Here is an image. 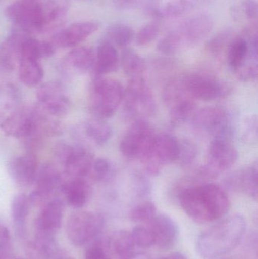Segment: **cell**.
<instances>
[{"label":"cell","mask_w":258,"mask_h":259,"mask_svg":"<svg viewBox=\"0 0 258 259\" xmlns=\"http://www.w3.org/2000/svg\"><path fill=\"white\" fill-rule=\"evenodd\" d=\"M29 259H59L60 249L55 237H36L27 245Z\"/></svg>","instance_id":"obj_25"},{"label":"cell","mask_w":258,"mask_h":259,"mask_svg":"<svg viewBox=\"0 0 258 259\" xmlns=\"http://www.w3.org/2000/svg\"><path fill=\"white\" fill-rule=\"evenodd\" d=\"M108 41L121 48H126L134 39V31L130 26L124 24H114L106 30Z\"/></svg>","instance_id":"obj_35"},{"label":"cell","mask_w":258,"mask_h":259,"mask_svg":"<svg viewBox=\"0 0 258 259\" xmlns=\"http://www.w3.org/2000/svg\"><path fill=\"white\" fill-rule=\"evenodd\" d=\"M119 65V56L113 44L103 41L98 46L95 54L93 71L96 77L116 71Z\"/></svg>","instance_id":"obj_21"},{"label":"cell","mask_w":258,"mask_h":259,"mask_svg":"<svg viewBox=\"0 0 258 259\" xmlns=\"http://www.w3.org/2000/svg\"><path fill=\"white\" fill-rule=\"evenodd\" d=\"M9 175L15 184L23 187H28L35 184L39 164L34 154L27 153L12 158L8 166Z\"/></svg>","instance_id":"obj_17"},{"label":"cell","mask_w":258,"mask_h":259,"mask_svg":"<svg viewBox=\"0 0 258 259\" xmlns=\"http://www.w3.org/2000/svg\"><path fill=\"white\" fill-rule=\"evenodd\" d=\"M59 259H73L72 258H69V257L61 256Z\"/></svg>","instance_id":"obj_54"},{"label":"cell","mask_w":258,"mask_h":259,"mask_svg":"<svg viewBox=\"0 0 258 259\" xmlns=\"http://www.w3.org/2000/svg\"><path fill=\"white\" fill-rule=\"evenodd\" d=\"M194 3L192 0H170L162 8L164 18H175L192 10Z\"/></svg>","instance_id":"obj_38"},{"label":"cell","mask_w":258,"mask_h":259,"mask_svg":"<svg viewBox=\"0 0 258 259\" xmlns=\"http://www.w3.org/2000/svg\"><path fill=\"white\" fill-rule=\"evenodd\" d=\"M142 9H143L144 12L148 16L152 18L154 21L158 22V21L164 19L159 0H145L144 2Z\"/></svg>","instance_id":"obj_46"},{"label":"cell","mask_w":258,"mask_h":259,"mask_svg":"<svg viewBox=\"0 0 258 259\" xmlns=\"http://www.w3.org/2000/svg\"><path fill=\"white\" fill-rule=\"evenodd\" d=\"M18 58V52L8 41L0 44V71H12L15 68Z\"/></svg>","instance_id":"obj_40"},{"label":"cell","mask_w":258,"mask_h":259,"mask_svg":"<svg viewBox=\"0 0 258 259\" xmlns=\"http://www.w3.org/2000/svg\"><path fill=\"white\" fill-rule=\"evenodd\" d=\"M189 97L201 101H212L225 94V88L216 79L202 73H192L183 79Z\"/></svg>","instance_id":"obj_13"},{"label":"cell","mask_w":258,"mask_h":259,"mask_svg":"<svg viewBox=\"0 0 258 259\" xmlns=\"http://www.w3.org/2000/svg\"><path fill=\"white\" fill-rule=\"evenodd\" d=\"M99 24L95 21L74 23L53 37L51 44L62 48L76 47L98 30Z\"/></svg>","instance_id":"obj_18"},{"label":"cell","mask_w":258,"mask_h":259,"mask_svg":"<svg viewBox=\"0 0 258 259\" xmlns=\"http://www.w3.org/2000/svg\"><path fill=\"white\" fill-rule=\"evenodd\" d=\"M11 241L10 232L4 225H0V245Z\"/></svg>","instance_id":"obj_51"},{"label":"cell","mask_w":258,"mask_h":259,"mask_svg":"<svg viewBox=\"0 0 258 259\" xmlns=\"http://www.w3.org/2000/svg\"><path fill=\"white\" fill-rule=\"evenodd\" d=\"M104 218L92 211H80L70 216L67 222V236L76 246L95 241L104 228Z\"/></svg>","instance_id":"obj_5"},{"label":"cell","mask_w":258,"mask_h":259,"mask_svg":"<svg viewBox=\"0 0 258 259\" xmlns=\"http://www.w3.org/2000/svg\"><path fill=\"white\" fill-rule=\"evenodd\" d=\"M195 103L188 97L174 103L170 112V121L173 127L184 124L195 112Z\"/></svg>","instance_id":"obj_34"},{"label":"cell","mask_w":258,"mask_h":259,"mask_svg":"<svg viewBox=\"0 0 258 259\" xmlns=\"http://www.w3.org/2000/svg\"><path fill=\"white\" fill-rule=\"evenodd\" d=\"M244 12L245 15L251 18L256 19L257 17V3L256 0H245L243 3Z\"/></svg>","instance_id":"obj_48"},{"label":"cell","mask_w":258,"mask_h":259,"mask_svg":"<svg viewBox=\"0 0 258 259\" xmlns=\"http://www.w3.org/2000/svg\"><path fill=\"white\" fill-rule=\"evenodd\" d=\"M110 170L111 165L109 161L102 158H97L93 160L89 176L95 181H102L108 176Z\"/></svg>","instance_id":"obj_43"},{"label":"cell","mask_w":258,"mask_h":259,"mask_svg":"<svg viewBox=\"0 0 258 259\" xmlns=\"http://www.w3.org/2000/svg\"><path fill=\"white\" fill-rule=\"evenodd\" d=\"M131 235L136 247L146 249L154 246V234L147 223L135 227L131 231Z\"/></svg>","instance_id":"obj_37"},{"label":"cell","mask_w":258,"mask_h":259,"mask_svg":"<svg viewBox=\"0 0 258 259\" xmlns=\"http://www.w3.org/2000/svg\"><path fill=\"white\" fill-rule=\"evenodd\" d=\"M180 152L177 161L183 166L189 165L195 161L198 151L194 143L190 140H184L179 142Z\"/></svg>","instance_id":"obj_42"},{"label":"cell","mask_w":258,"mask_h":259,"mask_svg":"<svg viewBox=\"0 0 258 259\" xmlns=\"http://www.w3.org/2000/svg\"><path fill=\"white\" fill-rule=\"evenodd\" d=\"M233 39V30L230 29L221 30L208 41L206 50L212 56H221L226 49L229 48Z\"/></svg>","instance_id":"obj_36"},{"label":"cell","mask_w":258,"mask_h":259,"mask_svg":"<svg viewBox=\"0 0 258 259\" xmlns=\"http://www.w3.org/2000/svg\"><path fill=\"white\" fill-rule=\"evenodd\" d=\"M36 188L29 196L30 203L33 206H43L51 200L56 189L61 184V175L56 167L51 164H45L39 168L36 177Z\"/></svg>","instance_id":"obj_14"},{"label":"cell","mask_w":258,"mask_h":259,"mask_svg":"<svg viewBox=\"0 0 258 259\" xmlns=\"http://www.w3.org/2000/svg\"><path fill=\"white\" fill-rule=\"evenodd\" d=\"M156 134L148 123L137 119L129 127L120 144L121 153L128 158H139L142 163L152 155Z\"/></svg>","instance_id":"obj_4"},{"label":"cell","mask_w":258,"mask_h":259,"mask_svg":"<svg viewBox=\"0 0 258 259\" xmlns=\"http://www.w3.org/2000/svg\"><path fill=\"white\" fill-rule=\"evenodd\" d=\"M124 89L118 80L95 77L90 88V107L100 118L112 117L124 98Z\"/></svg>","instance_id":"obj_3"},{"label":"cell","mask_w":258,"mask_h":259,"mask_svg":"<svg viewBox=\"0 0 258 259\" xmlns=\"http://www.w3.org/2000/svg\"><path fill=\"white\" fill-rule=\"evenodd\" d=\"M85 131L88 137L98 145L106 144L112 137V127L101 118L88 121L85 126Z\"/></svg>","instance_id":"obj_33"},{"label":"cell","mask_w":258,"mask_h":259,"mask_svg":"<svg viewBox=\"0 0 258 259\" xmlns=\"http://www.w3.org/2000/svg\"><path fill=\"white\" fill-rule=\"evenodd\" d=\"M180 203L190 219L201 224L221 220L230 208L227 193L215 184L186 189L180 193Z\"/></svg>","instance_id":"obj_1"},{"label":"cell","mask_w":258,"mask_h":259,"mask_svg":"<svg viewBox=\"0 0 258 259\" xmlns=\"http://www.w3.org/2000/svg\"><path fill=\"white\" fill-rule=\"evenodd\" d=\"M85 259H112L104 240H97L86 249Z\"/></svg>","instance_id":"obj_44"},{"label":"cell","mask_w":258,"mask_h":259,"mask_svg":"<svg viewBox=\"0 0 258 259\" xmlns=\"http://www.w3.org/2000/svg\"><path fill=\"white\" fill-rule=\"evenodd\" d=\"M34 120L33 107L19 108L1 123L0 128L6 135L23 140L33 131Z\"/></svg>","instance_id":"obj_16"},{"label":"cell","mask_w":258,"mask_h":259,"mask_svg":"<svg viewBox=\"0 0 258 259\" xmlns=\"http://www.w3.org/2000/svg\"><path fill=\"white\" fill-rule=\"evenodd\" d=\"M156 205L153 202L147 201L136 205L130 210L129 218L132 222L136 223H147L156 215Z\"/></svg>","instance_id":"obj_39"},{"label":"cell","mask_w":258,"mask_h":259,"mask_svg":"<svg viewBox=\"0 0 258 259\" xmlns=\"http://www.w3.org/2000/svg\"><path fill=\"white\" fill-rule=\"evenodd\" d=\"M160 259H187L183 254L179 253V252H175V253L171 254L168 256L163 257Z\"/></svg>","instance_id":"obj_53"},{"label":"cell","mask_w":258,"mask_h":259,"mask_svg":"<svg viewBox=\"0 0 258 259\" xmlns=\"http://www.w3.org/2000/svg\"><path fill=\"white\" fill-rule=\"evenodd\" d=\"M142 1L143 0H113V3L118 10L124 11L133 9Z\"/></svg>","instance_id":"obj_49"},{"label":"cell","mask_w":258,"mask_h":259,"mask_svg":"<svg viewBox=\"0 0 258 259\" xmlns=\"http://www.w3.org/2000/svg\"><path fill=\"white\" fill-rule=\"evenodd\" d=\"M13 259H24V258H13Z\"/></svg>","instance_id":"obj_56"},{"label":"cell","mask_w":258,"mask_h":259,"mask_svg":"<svg viewBox=\"0 0 258 259\" xmlns=\"http://www.w3.org/2000/svg\"><path fill=\"white\" fill-rule=\"evenodd\" d=\"M55 53V46L46 41H39L26 36L19 49V59H39L51 57Z\"/></svg>","instance_id":"obj_27"},{"label":"cell","mask_w":258,"mask_h":259,"mask_svg":"<svg viewBox=\"0 0 258 259\" xmlns=\"http://www.w3.org/2000/svg\"><path fill=\"white\" fill-rule=\"evenodd\" d=\"M103 240L111 256L113 255L118 259H122L136 252L131 231H117L106 240Z\"/></svg>","instance_id":"obj_23"},{"label":"cell","mask_w":258,"mask_h":259,"mask_svg":"<svg viewBox=\"0 0 258 259\" xmlns=\"http://www.w3.org/2000/svg\"><path fill=\"white\" fill-rule=\"evenodd\" d=\"M246 222L240 214L222 219L198 236L196 249L203 259H218L235 249L243 238Z\"/></svg>","instance_id":"obj_2"},{"label":"cell","mask_w":258,"mask_h":259,"mask_svg":"<svg viewBox=\"0 0 258 259\" xmlns=\"http://www.w3.org/2000/svg\"><path fill=\"white\" fill-rule=\"evenodd\" d=\"M121 62L124 72L131 78L142 77L146 68L144 59L131 49H125L123 51Z\"/></svg>","instance_id":"obj_32"},{"label":"cell","mask_w":258,"mask_h":259,"mask_svg":"<svg viewBox=\"0 0 258 259\" xmlns=\"http://www.w3.org/2000/svg\"><path fill=\"white\" fill-rule=\"evenodd\" d=\"M31 207L29 196L21 193L17 195L12 199L11 205L12 217L15 225V231L19 237H24L26 234V225Z\"/></svg>","instance_id":"obj_28"},{"label":"cell","mask_w":258,"mask_h":259,"mask_svg":"<svg viewBox=\"0 0 258 259\" xmlns=\"http://www.w3.org/2000/svg\"><path fill=\"white\" fill-rule=\"evenodd\" d=\"M192 124L195 128L205 131L213 139L231 140L233 127L225 110L218 107H206L194 114Z\"/></svg>","instance_id":"obj_9"},{"label":"cell","mask_w":258,"mask_h":259,"mask_svg":"<svg viewBox=\"0 0 258 259\" xmlns=\"http://www.w3.org/2000/svg\"><path fill=\"white\" fill-rule=\"evenodd\" d=\"M147 224L154 234V246L161 250H168L177 243L179 237L178 226L169 216L156 215Z\"/></svg>","instance_id":"obj_19"},{"label":"cell","mask_w":258,"mask_h":259,"mask_svg":"<svg viewBox=\"0 0 258 259\" xmlns=\"http://www.w3.org/2000/svg\"><path fill=\"white\" fill-rule=\"evenodd\" d=\"M122 259H151L145 252H135L130 256Z\"/></svg>","instance_id":"obj_52"},{"label":"cell","mask_w":258,"mask_h":259,"mask_svg":"<svg viewBox=\"0 0 258 259\" xmlns=\"http://www.w3.org/2000/svg\"><path fill=\"white\" fill-rule=\"evenodd\" d=\"M44 71L39 61L20 59L19 77L27 87H36L42 82Z\"/></svg>","instance_id":"obj_29"},{"label":"cell","mask_w":258,"mask_h":259,"mask_svg":"<svg viewBox=\"0 0 258 259\" xmlns=\"http://www.w3.org/2000/svg\"><path fill=\"white\" fill-rule=\"evenodd\" d=\"M218 259H230V258H224V257H221V258H218Z\"/></svg>","instance_id":"obj_55"},{"label":"cell","mask_w":258,"mask_h":259,"mask_svg":"<svg viewBox=\"0 0 258 259\" xmlns=\"http://www.w3.org/2000/svg\"><path fill=\"white\" fill-rule=\"evenodd\" d=\"M239 158L236 148L230 140L213 139L208 149L207 163L199 169V175L215 178L231 168Z\"/></svg>","instance_id":"obj_8"},{"label":"cell","mask_w":258,"mask_h":259,"mask_svg":"<svg viewBox=\"0 0 258 259\" xmlns=\"http://www.w3.org/2000/svg\"><path fill=\"white\" fill-rule=\"evenodd\" d=\"M67 60L73 68L80 71H86L93 68L95 53L89 47H77L69 52Z\"/></svg>","instance_id":"obj_30"},{"label":"cell","mask_w":258,"mask_h":259,"mask_svg":"<svg viewBox=\"0 0 258 259\" xmlns=\"http://www.w3.org/2000/svg\"><path fill=\"white\" fill-rule=\"evenodd\" d=\"M249 57V47L248 40L244 37H236L233 39L228 48L229 64L234 71L246 64Z\"/></svg>","instance_id":"obj_31"},{"label":"cell","mask_w":258,"mask_h":259,"mask_svg":"<svg viewBox=\"0 0 258 259\" xmlns=\"http://www.w3.org/2000/svg\"><path fill=\"white\" fill-rule=\"evenodd\" d=\"M236 74L238 78L242 81H251L257 77L258 69L257 63L248 64L236 70Z\"/></svg>","instance_id":"obj_45"},{"label":"cell","mask_w":258,"mask_h":259,"mask_svg":"<svg viewBox=\"0 0 258 259\" xmlns=\"http://www.w3.org/2000/svg\"><path fill=\"white\" fill-rule=\"evenodd\" d=\"M214 21L210 15L198 14L187 18L168 33L177 52L202 40L212 31Z\"/></svg>","instance_id":"obj_7"},{"label":"cell","mask_w":258,"mask_h":259,"mask_svg":"<svg viewBox=\"0 0 258 259\" xmlns=\"http://www.w3.org/2000/svg\"><path fill=\"white\" fill-rule=\"evenodd\" d=\"M12 254L13 249L11 241L0 245V259H13Z\"/></svg>","instance_id":"obj_50"},{"label":"cell","mask_w":258,"mask_h":259,"mask_svg":"<svg viewBox=\"0 0 258 259\" xmlns=\"http://www.w3.org/2000/svg\"><path fill=\"white\" fill-rule=\"evenodd\" d=\"M257 116H251L245 120V134L247 138H257Z\"/></svg>","instance_id":"obj_47"},{"label":"cell","mask_w":258,"mask_h":259,"mask_svg":"<svg viewBox=\"0 0 258 259\" xmlns=\"http://www.w3.org/2000/svg\"><path fill=\"white\" fill-rule=\"evenodd\" d=\"M36 97L38 106L51 116L62 117L67 115L71 109V101L62 83L49 81L38 89Z\"/></svg>","instance_id":"obj_12"},{"label":"cell","mask_w":258,"mask_h":259,"mask_svg":"<svg viewBox=\"0 0 258 259\" xmlns=\"http://www.w3.org/2000/svg\"><path fill=\"white\" fill-rule=\"evenodd\" d=\"M56 158L64 166L65 172L72 178L89 176L93 162L90 152L81 146L62 143L56 149Z\"/></svg>","instance_id":"obj_11"},{"label":"cell","mask_w":258,"mask_h":259,"mask_svg":"<svg viewBox=\"0 0 258 259\" xmlns=\"http://www.w3.org/2000/svg\"><path fill=\"white\" fill-rule=\"evenodd\" d=\"M160 32V26L157 21L150 23L143 26L136 36V44L139 46H146L151 44L157 37Z\"/></svg>","instance_id":"obj_41"},{"label":"cell","mask_w":258,"mask_h":259,"mask_svg":"<svg viewBox=\"0 0 258 259\" xmlns=\"http://www.w3.org/2000/svg\"><path fill=\"white\" fill-rule=\"evenodd\" d=\"M124 109L130 117L151 116L156 110L152 91L142 77L131 78L124 90Z\"/></svg>","instance_id":"obj_6"},{"label":"cell","mask_w":258,"mask_h":259,"mask_svg":"<svg viewBox=\"0 0 258 259\" xmlns=\"http://www.w3.org/2000/svg\"><path fill=\"white\" fill-rule=\"evenodd\" d=\"M6 14L24 33L42 32V3L40 0H18L6 8Z\"/></svg>","instance_id":"obj_10"},{"label":"cell","mask_w":258,"mask_h":259,"mask_svg":"<svg viewBox=\"0 0 258 259\" xmlns=\"http://www.w3.org/2000/svg\"><path fill=\"white\" fill-rule=\"evenodd\" d=\"M65 212L63 202L53 199L42 206V210L35 220L36 237H55L62 226Z\"/></svg>","instance_id":"obj_15"},{"label":"cell","mask_w":258,"mask_h":259,"mask_svg":"<svg viewBox=\"0 0 258 259\" xmlns=\"http://www.w3.org/2000/svg\"><path fill=\"white\" fill-rule=\"evenodd\" d=\"M67 203L74 208H81L89 199V186L86 178H72L61 186Z\"/></svg>","instance_id":"obj_22"},{"label":"cell","mask_w":258,"mask_h":259,"mask_svg":"<svg viewBox=\"0 0 258 259\" xmlns=\"http://www.w3.org/2000/svg\"><path fill=\"white\" fill-rule=\"evenodd\" d=\"M68 0H48L42 3V32L54 28L69 10Z\"/></svg>","instance_id":"obj_26"},{"label":"cell","mask_w":258,"mask_h":259,"mask_svg":"<svg viewBox=\"0 0 258 259\" xmlns=\"http://www.w3.org/2000/svg\"><path fill=\"white\" fill-rule=\"evenodd\" d=\"M179 152V141L172 136L160 134L156 135L152 155L148 160H154L162 166L164 164H171L177 161Z\"/></svg>","instance_id":"obj_20"},{"label":"cell","mask_w":258,"mask_h":259,"mask_svg":"<svg viewBox=\"0 0 258 259\" xmlns=\"http://www.w3.org/2000/svg\"><path fill=\"white\" fill-rule=\"evenodd\" d=\"M230 187L251 197H257V170L256 167H245L232 175L228 179Z\"/></svg>","instance_id":"obj_24"}]
</instances>
